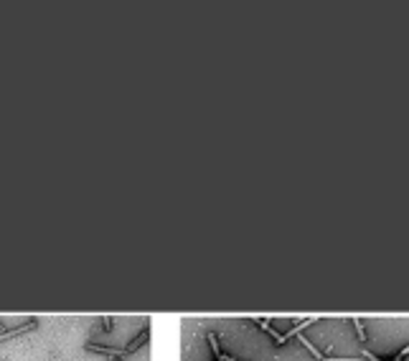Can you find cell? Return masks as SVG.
<instances>
[{"instance_id": "obj_3", "label": "cell", "mask_w": 409, "mask_h": 361, "mask_svg": "<svg viewBox=\"0 0 409 361\" xmlns=\"http://www.w3.org/2000/svg\"><path fill=\"white\" fill-rule=\"evenodd\" d=\"M300 341H302V346H305V348H308V351H310V354H313V356H315L318 361H323V359H325V356H323V354H320V351H318V348H315V346H313V343L308 341V338H302V336H300Z\"/></svg>"}, {"instance_id": "obj_2", "label": "cell", "mask_w": 409, "mask_h": 361, "mask_svg": "<svg viewBox=\"0 0 409 361\" xmlns=\"http://www.w3.org/2000/svg\"><path fill=\"white\" fill-rule=\"evenodd\" d=\"M145 338H147V328H142V331H140L138 336H135V338H132V343H130L127 348H124V356H127V354H135V351H138V348H140V346L145 343Z\"/></svg>"}, {"instance_id": "obj_6", "label": "cell", "mask_w": 409, "mask_h": 361, "mask_svg": "<svg viewBox=\"0 0 409 361\" xmlns=\"http://www.w3.org/2000/svg\"><path fill=\"white\" fill-rule=\"evenodd\" d=\"M394 361H404V359H402V356H396V359H394Z\"/></svg>"}, {"instance_id": "obj_7", "label": "cell", "mask_w": 409, "mask_h": 361, "mask_svg": "<svg viewBox=\"0 0 409 361\" xmlns=\"http://www.w3.org/2000/svg\"><path fill=\"white\" fill-rule=\"evenodd\" d=\"M226 361H236V359H226Z\"/></svg>"}, {"instance_id": "obj_5", "label": "cell", "mask_w": 409, "mask_h": 361, "mask_svg": "<svg viewBox=\"0 0 409 361\" xmlns=\"http://www.w3.org/2000/svg\"><path fill=\"white\" fill-rule=\"evenodd\" d=\"M407 354H409V346H407V348H404V351H402V354H399V356H402V359H404V356H407Z\"/></svg>"}, {"instance_id": "obj_4", "label": "cell", "mask_w": 409, "mask_h": 361, "mask_svg": "<svg viewBox=\"0 0 409 361\" xmlns=\"http://www.w3.org/2000/svg\"><path fill=\"white\" fill-rule=\"evenodd\" d=\"M354 325H356V331H358V336H361V341H366V331H363V325H361L358 318H354Z\"/></svg>"}, {"instance_id": "obj_1", "label": "cell", "mask_w": 409, "mask_h": 361, "mask_svg": "<svg viewBox=\"0 0 409 361\" xmlns=\"http://www.w3.org/2000/svg\"><path fill=\"white\" fill-rule=\"evenodd\" d=\"M31 328H36V318H31L28 323H23V325H18V328H13V331H3L0 333V343L3 341H8V338H16V336H23L26 331H31Z\"/></svg>"}]
</instances>
